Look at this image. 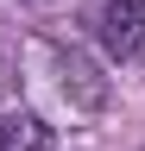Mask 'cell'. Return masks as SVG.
Instances as JSON below:
<instances>
[{
	"instance_id": "cell-1",
	"label": "cell",
	"mask_w": 145,
	"mask_h": 151,
	"mask_svg": "<svg viewBox=\"0 0 145 151\" xmlns=\"http://www.w3.org/2000/svg\"><path fill=\"white\" fill-rule=\"evenodd\" d=\"M95 25H101L107 57H120V63H139L145 57V0H107Z\"/></svg>"
},
{
	"instance_id": "cell-2",
	"label": "cell",
	"mask_w": 145,
	"mask_h": 151,
	"mask_svg": "<svg viewBox=\"0 0 145 151\" xmlns=\"http://www.w3.org/2000/svg\"><path fill=\"white\" fill-rule=\"evenodd\" d=\"M0 139H6V151H57V139H50V126L38 113H6L0 120Z\"/></svg>"
},
{
	"instance_id": "cell-3",
	"label": "cell",
	"mask_w": 145,
	"mask_h": 151,
	"mask_svg": "<svg viewBox=\"0 0 145 151\" xmlns=\"http://www.w3.org/2000/svg\"><path fill=\"white\" fill-rule=\"evenodd\" d=\"M63 94H76V107H101V101H107V82H101L88 63H82L76 50L63 57Z\"/></svg>"
},
{
	"instance_id": "cell-4",
	"label": "cell",
	"mask_w": 145,
	"mask_h": 151,
	"mask_svg": "<svg viewBox=\"0 0 145 151\" xmlns=\"http://www.w3.org/2000/svg\"><path fill=\"white\" fill-rule=\"evenodd\" d=\"M0 151H6V139H0Z\"/></svg>"
}]
</instances>
